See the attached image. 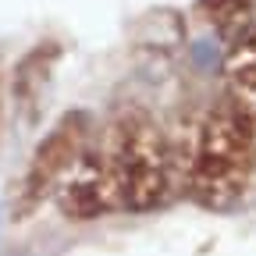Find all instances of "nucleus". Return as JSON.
Masks as SVG:
<instances>
[{
	"mask_svg": "<svg viewBox=\"0 0 256 256\" xmlns=\"http://www.w3.org/2000/svg\"><path fill=\"white\" fill-rule=\"evenodd\" d=\"M100 153L114 185L118 210L150 214L171 200L174 188V153L156 124L139 107L121 110L100 139Z\"/></svg>",
	"mask_w": 256,
	"mask_h": 256,
	"instance_id": "f03ea898",
	"label": "nucleus"
},
{
	"mask_svg": "<svg viewBox=\"0 0 256 256\" xmlns=\"http://www.w3.org/2000/svg\"><path fill=\"white\" fill-rule=\"evenodd\" d=\"M57 203H60V214L68 220H96V217L118 210L114 185H110V174H107V164H104L100 142L82 150L72 174L57 188Z\"/></svg>",
	"mask_w": 256,
	"mask_h": 256,
	"instance_id": "20e7f679",
	"label": "nucleus"
},
{
	"mask_svg": "<svg viewBox=\"0 0 256 256\" xmlns=\"http://www.w3.org/2000/svg\"><path fill=\"white\" fill-rule=\"evenodd\" d=\"M89 136H92V118L86 110H68L54 121V128L32 150L28 164L11 192V220H28L32 214L43 210L46 200L57 196V188L72 174L75 160L89 146Z\"/></svg>",
	"mask_w": 256,
	"mask_h": 256,
	"instance_id": "7ed1b4c3",
	"label": "nucleus"
},
{
	"mask_svg": "<svg viewBox=\"0 0 256 256\" xmlns=\"http://www.w3.org/2000/svg\"><path fill=\"white\" fill-rule=\"evenodd\" d=\"M196 14L224 40H235L256 18V0H196Z\"/></svg>",
	"mask_w": 256,
	"mask_h": 256,
	"instance_id": "423d86ee",
	"label": "nucleus"
},
{
	"mask_svg": "<svg viewBox=\"0 0 256 256\" xmlns=\"http://www.w3.org/2000/svg\"><path fill=\"white\" fill-rule=\"evenodd\" d=\"M224 78H228V96L238 104L256 110V18L228 40V54H224Z\"/></svg>",
	"mask_w": 256,
	"mask_h": 256,
	"instance_id": "39448f33",
	"label": "nucleus"
},
{
	"mask_svg": "<svg viewBox=\"0 0 256 256\" xmlns=\"http://www.w3.org/2000/svg\"><path fill=\"white\" fill-rule=\"evenodd\" d=\"M54 60H57V46H36L18 64V72H14V100L18 104H32L40 96Z\"/></svg>",
	"mask_w": 256,
	"mask_h": 256,
	"instance_id": "0eeeda50",
	"label": "nucleus"
},
{
	"mask_svg": "<svg viewBox=\"0 0 256 256\" xmlns=\"http://www.w3.org/2000/svg\"><path fill=\"white\" fill-rule=\"evenodd\" d=\"M256 168V110L235 96L220 100L203 114L188 156L185 192L203 210H232L252 182Z\"/></svg>",
	"mask_w": 256,
	"mask_h": 256,
	"instance_id": "f257e3e1",
	"label": "nucleus"
}]
</instances>
